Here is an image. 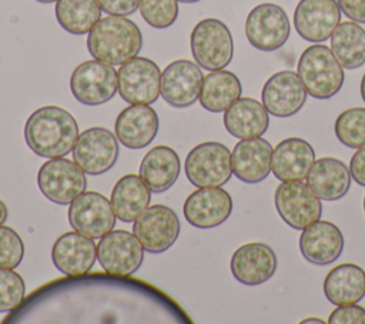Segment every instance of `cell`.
Returning <instances> with one entry per match:
<instances>
[{
  "instance_id": "8fae6325",
  "label": "cell",
  "mask_w": 365,
  "mask_h": 324,
  "mask_svg": "<svg viewBox=\"0 0 365 324\" xmlns=\"http://www.w3.org/2000/svg\"><path fill=\"white\" fill-rule=\"evenodd\" d=\"M118 93L130 104H151L160 96L161 71L147 57H133L117 71Z\"/></svg>"
},
{
  "instance_id": "836d02e7",
  "label": "cell",
  "mask_w": 365,
  "mask_h": 324,
  "mask_svg": "<svg viewBox=\"0 0 365 324\" xmlns=\"http://www.w3.org/2000/svg\"><path fill=\"white\" fill-rule=\"evenodd\" d=\"M138 10L147 24L154 29H165L178 17V0H140Z\"/></svg>"
},
{
  "instance_id": "484cf974",
  "label": "cell",
  "mask_w": 365,
  "mask_h": 324,
  "mask_svg": "<svg viewBox=\"0 0 365 324\" xmlns=\"http://www.w3.org/2000/svg\"><path fill=\"white\" fill-rule=\"evenodd\" d=\"M349 167L344 161L334 157H322L315 160L307 174V184L324 201H335L342 198L351 187Z\"/></svg>"
},
{
  "instance_id": "cb8c5ba5",
  "label": "cell",
  "mask_w": 365,
  "mask_h": 324,
  "mask_svg": "<svg viewBox=\"0 0 365 324\" xmlns=\"http://www.w3.org/2000/svg\"><path fill=\"white\" fill-rule=\"evenodd\" d=\"M315 163L312 146L299 137L279 141L272 150L271 171L279 181H301Z\"/></svg>"
},
{
  "instance_id": "4fadbf2b",
  "label": "cell",
  "mask_w": 365,
  "mask_h": 324,
  "mask_svg": "<svg viewBox=\"0 0 365 324\" xmlns=\"http://www.w3.org/2000/svg\"><path fill=\"white\" fill-rule=\"evenodd\" d=\"M133 233L148 253H164L178 238L180 220L175 211L163 204L148 206L133 224Z\"/></svg>"
},
{
  "instance_id": "d6a6232c",
  "label": "cell",
  "mask_w": 365,
  "mask_h": 324,
  "mask_svg": "<svg viewBox=\"0 0 365 324\" xmlns=\"http://www.w3.org/2000/svg\"><path fill=\"white\" fill-rule=\"evenodd\" d=\"M336 138L349 148L365 147V107L344 110L335 120Z\"/></svg>"
},
{
  "instance_id": "5b68a950",
  "label": "cell",
  "mask_w": 365,
  "mask_h": 324,
  "mask_svg": "<svg viewBox=\"0 0 365 324\" xmlns=\"http://www.w3.org/2000/svg\"><path fill=\"white\" fill-rule=\"evenodd\" d=\"M184 171L195 187H221L232 176L231 151L217 141L197 144L187 154Z\"/></svg>"
},
{
  "instance_id": "8992f818",
  "label": "cell",
  "mask_w": 365,
  "mask_h": 324,
  "mask_svg": "<svg viewBox=\"0 0 365 324\" xmlns=\"http://www.w3.org/2000/svg\"><path fill=\"white\" fill-rule=\"evenodd\" d=\"M74 98L86 106H98L111 100L118 91L117 71L113 64L87 60L78 64L70 77Z\"/></svg>"
},
{
  "instance_id": "52a82bcc",
  "label": "cell",
  "mask_w": 365,
  "mask_h": 324,
  "mask_svg": "<svg viewBox=\"0 0 365 324\" xmlns=\"http://www.w3.org/2000/svg\"><path fill=\"white\" fill-rule=\"evenodd\" d=\"M41 194L56 204H70L86 191L87 178L83 168L64 157L48 158L37 173Z\"/></svg>"
},
{
  "instance_id": "ac0fdd59",
  "label": "cell",
  "mask_w": 365,
  "mask_h": 324,
  "mask_svg": "<svg viewBox=\"0 0 365 324\" xmlns=\"http://www.w3.org/2000/svg\"><path fill=\"white\" fill-rule=\"evenodd\" d=\"M307 94L298 73L282 70L265 81L261 100L269 114L275 117H291L304 107Z\"/></svg>"
},
{
  "instance_id": "f1b7e54d",
  "label": "cell",
  "mask_w": 365,
  "mask_h": 324,
  "mask_svg": "<svg viewBox=\"0 0 365 324\" xmlns=\"http://www.w3.org/2000/svg\"><path fill=\"white\" fill-rule=\"evenodd\" d=\"M110 201L115 217L131 223L148 207L151 188L140 176L125 174L114 184Z\"/></svg>"
},
{
  "instance_id": "6da1fadb",
  "label": "cell",
  "mask_w": 365,
  "mask_h": 324,
  "mask_svg": "<svg viewBox=\"0 0 365 324\" xmlns=\"http://www.w3.org/2000/svg\"><path fill=\"white\" fill-rule=\"evenodd\" d=\"M78 124L64 108L44 106L30 114L24 126L29 148L40 157H66L78 138Z\"/></svg>"
},
{
  "instance_id": "2e32d148",
  "label": "cell",
  "mask_w": 365,
  "mask_h": 324,
  "mask_svg": "<svg viewBox=\"0 0 365 324\" xmlns=\"http://www.w3.org/2000/svg\"><path fill=\"white\" fill-rule=\"evenodd\" d=\"M339 20L341 9L336 0H299L294 11L297 33L311 43L328 40Z\"/></svg>"
},
{
  "instance_id": "9c48e42d",
  "label": "cell",
  "mask_w": 365,
  "mask_h": 324,
  "mask_svg": "<svg viewBox=\"0 0 365 324\" xmlns=\"http://www.w3.org/2000/svg\"><path fill=\"white\" fill-rule=\"evenodd\" d=\"M97 258L107 274L127 277L143 264L144 247L134 233L111 230L97 244Z\"/></svg>"
},
{
  "instance_id": "b9f144b4",
  "label": "cell",
  "mask_w": 365,
  "mask_h": 324,
  "mask_svg": "<svg viewBox=\"0 0 365 324\" xmlns=\"http://www.w3.org/2000/svg\"><path fill=\"white\" fill-rule=\"evenodd\" d=\"M301 323H302V324H308V323H318V324H322L324 320H321V318H318V317H311V318H304Z\"/></svg>"
},
{
  "instance_id": "7bdbcfd3",
  "label": "cell",
  "mask_w": 365,
  "mask_h": 324,
  "mask_svg": "<svg viewBox=\"0 0 365 324\" xmlns=\"http://www.w3.org/2000/svg\"><path fill=\"white\" fill-rule=\"evenodd\" d=\"M361 96H362V100L365 101V73H364L362 80H361Z\"/></svg>"
},
{
  "instance_id": "8d00e7d4",
  "label": "cell",
  "mask_w": 365,
  "mask_h": 324,
  "mask_svg": "<svg viewBox=\"0 0 365 324\" xmlns=\"http://www.w3.org/2000/svg\"><path fill=\"white\" fill-rule=\"evenodd\" d=\"M329 324H365V308L355 304L338 305L328 318Z\"/></svg>"
},
{
  "instance_id": "7a4b0ae2",
  "label": "cell",
  "mask_w": 365,
  "mask_h": 324,
  "mask_svg": "<svg viewBox=\"0 0 365 324\" xmlns=\"http://www.w3.org/2000/svg\"><path fill=\"white\" fill-rule=\"evenodd\" d=\"M143 47L138 26L125 16L108 14L100 19L87 36L88 53L110 64H123L135 57Z\"/></svg>"
},
{
  "instance_id": "ba28073f",
  "label": "cell",
  "mask_w": 365,
  "mask_h": 324,
  "mask_svg": "<svg viewBox=\"0 0 365 324\" xmlns=\"http://www.w3.org/2000/svg\"><path fill=\"white\" fill-rule=\"evenodd\" d=\"M274 204L282 221L295 230H304L322 216L321 198L302 181H281Z\"/></svg>"
},
{
  "instance_id": "277c9868",
  "label": "cell",
  "mask_w": 365,
  "mask_h": 324,
  "mask_svg": "<svg viewBox=\"0 0 365 324\" xmlns=\"http://www.w3.org/2000/svg\"><path fill=\"white\" fill-rule=\"evenodd\" d=\"M191 53L195 63L205 70L225 69L234 54V43L230 29L218 19L198 21L190 36Z\"/></svg>"
},
{
  "instance_id": "7c38bea8",
  "label": "cell",
  "mask_w": 365,
  "mask_h": 324,
  "mask_svg": "<svg viewBox=\"0 0 365 324\" xmlns=\"http://www.w3.org/2000/svg\"><path fill=\"white\" fill-rule=\"evenodd\" d=\"M120 154L118 138L108 128L90 127L78 134L73 148L74 161L84 173L98 176L117 163Z\"/></svg>"
},
{
  "instance_id": "f546056e",
  "label": "cell",
  "mask_w": 365,
  "mask_h": 324,
  "mask_svg": "<svg viewBox=\"0 0 365 324\" xmlns=\"http://www.w3.org/2000/svg\"><path fill=\"white\" fill-rule=\"evenodd\" d=\"M241 81L232 71L215 70L204 77L198 100L207 111L221 113L241 97Z\"/></svg>"
},
{
  "instance_id": "60d3db41",
  "label": "cell",
  "mask_w": 365,
  "mask_h": 324,
  "mask_svg": "<svg viewBox=\"0 0 365 324\" xmlns=\"http://www.w3.org/2000/svg\"><path fill=\"white\" fill-rule=\"evenodd\" d=\"M7 216H9L7 207H6V204L0 200V224H4V221L7 220Z\"/></svg>"
},
{
  "instance_id": "ffe728a7",
  "label": "cell",
  "mask_w": 365,
  "mask_h": 324,
  "mask_svg": "<svg viewBox=\"0 0 365 324\" xmlns=\"http://www.w3.org/2000/svg\"><path fill=\"white\" fill-rule=\"evenodd\" d=\"M97 258V245L93 238L78 231L61 234L53 248L51 260L58 271L70 277L87 274Z\"/></svg>"
},
{
  "instance_id": "e0dca14e",
  "label": "cell",
  "mask_w": 365,
  "mask_h": 324,
  "mask_svg": "<svg viewBox=\"0 0 365 324\" xmlns=\"http://www.w3.org/2000/svg\"><path fill=\"white\" fill-rule=\"evenodd\" d=\"M232 211V198L221 187H198L184 201L185 220L197 228L221 226Z\"/></svg>"
},
{
  "instance_id": "3957f363",
  "label": "cell",
  "mask_w": 365,
  "mask_h": 324,
  "mask_svg": "<svg viewBox=\"0 0 365 324\" xmlns=\"http://www.w3.org/2000/svg\"><path fill=\"white\" fill-rule=\"evenodd\" d=\"M297 73L307 93L318 100L335 96L344 84V67L328 46L312 44L307 47L299 60Z\"/></svg>"
},
{
  "instance_id": "30bf717a",
  "label": "cell",
  "mask_w": 365,
  "mask_h": 324,
  "mask_svg": "<svg viewBox=\"0 0 365 324\" xmlns=\"http://www.w3.org/2000/svg\"><path fill=\"white\" fill-rule=\"evenodd\" d=\"M289 31L291 26L285 10L274 3L255 6L245 20L247 40L261 51H274L282 47Z\"/></svg>"
},
{
  "instance_id": "d4e9b609",
  "label": "cell",
  "mask_w": 365,
  "mask_h": 324,
  "mask_svg": "<svg viewBox=\"0 0 365 324\" xmlns=\"http://www.w3.org/2000/svg\"><path fill=\"white\" fill-rule=\"evenodd\" d=\"M269 113L262 101L240 97L224 111L227 131L240 140L261 137L269 124Z\"/></svg>"
},
{
  "instance_id": "1f68e13d",
  "label": "cell",
  "mask_w": 365,
  "mask_h": 324,
  "mask_svg": "<svg viewBox=\"0 0 365 324\" xmlns=\"http://www.w3.org/2000/svg\"><path fill=\"white\" fill-rule=\"evenodd\" d=\"M56 19L70 34H86L100 20L101 7L97 0H57Z\"/></svg>"
},
{
  "instance_id": "603a6c76",
  "label": "cell",
  "mask_w": 365,
  "mask_h": 324,
  "mask_svg": "<svg viewBox=\"0 0 365 324\" xmlns=\"http://www.w3.org/2000/svg\"><path fill=\"white\" fill-rule=\"evenodd\" d=\"M272 147L262 138L240 140L231 151V166L234 176L248 184H255L271 173Z\"/></svg>"
},
{
  "instance_id": "9a60e30c",
  "label": "cell",
  "mask_w": 365,
  "mask_h": 324,
  "mask_svg": "<svg viewBox=\"0 0 365 324\" xmlns=\"http://www.w3.org/2000/svg\"><path fill=\"white\" fill-rule=\"evenodd\" d=\"M202 80L204 76L197 63L175 60L161 73L160 94L170 106L184 108L198 100Z\"/></svg>"
},
{
  "instance_id": "5bb4252c",
  "label": "cell",
  "mask_w": 365,
  "mask_h": 324,
  "mask_svg": "<svg viewBox=\"0 0 365 324\" xmlns=\"http://www.w3.org/2000/svg\"><path fill=\"white\" fill-rule=\"evenodd\" d=\"M111 201L97 191H83L68 206L70 226L91 238H101L115 226Z\"/></svg>"
},
{
  "instance_id": "d6986e66",
  "label": "cell",
  "mask_w": 365,
  "mask_h": 324,
  "mask_svg": "<svg viewBox=\"0 0 365 324\" xmlns=\"http://www.w3.org/2000/svg\"><path fill=\"white\" fill-rule=\"evenodd\" d=\"M277 254L265 243L254 241L238 247L231 257V273L245 285L267 283L277 271Z\"/></svg>"
},
{
  "instance_id": "e575fe53",
  "label": "cell",
  "mask_w": 365,
  "mask_h": 324,
  "mask_svg": "<svg viewBox=\"0 0 365 324\" xmlns=\"http://www.w3.org/2000/svg\"><path fill=\"white\" fill-rule=\"evenodd\" d=\"M26 295L24 280L13 268H0V313H9L23 303Z\"/></svg>"
},
{
  "instance_id": "d590c367",
  "label": "cell",
  "mask_w": 365,
  "mask_h": 324,
  "mask_svg": "<svg viewBox=\"0 0 365 324\" xmlns=\"http://www.w3.org/2000/svg\"><path fill=\"white\" fill-rule=\"evenodd\" d=\"M24 257L21 237L11 227L0 224V268H16Z\"/></svg>"
},
{
  "instance_id": "7402d4cb",
  "label": "cell",
  "mask_w": 365,
  "mask_h": 324,
  "mask_svg": "<svg viewBox=\"0 0 365 324\" xmlns=\"http://www.w3.org/2000/svg\"><path fill=\"white\" fill-rule=\"evenodd\" d=\"M158 116L148 104H130L115 118L114 130L118 141L128 148L148 146L158 133Z\"/></svg>"
},
{
  "instance_id": "bcb514c9",
  "label": "cell",
  "mask_w": 365,
  "mask_h": 324,
  "mask_svg": "<svg viewBox=\"0 0 365 324\" xmlns=\"http://www.w3.org/2000/svg\"><path fill=\"white\" fill-rule=\"evenodd\" d=\"M364 211H365V197H364Z\"/></svg>"
},
{
  "instance_id": "74e56055",
  "label": "cell",
  "mask_w": 365,
  "mask_h": 324,
  "mask_svg": "<svg viewBox=\"0 0 365 324\" xmlns=\"http://www.w3.org/2000/svg\"><path fill=\"white\" fill-rule=\"evenodd\" d=\"M101 10L113 16H128L138 9L140 0H97Z\"/></svg>"
},
{
  "instance_id": "83f0119b",
  "label": "cell",
  "mask_w": 365,
  "mask_h": 324,
  "mask_svg": "<svg viewBox=\"0 0 365 324\" xmlns=\"http://www.w3.org/2000/svg\"><path fill=\"white\" fill-rule=\"evenodd\" d=\"M324 294L334 305L355 304L365 297V271L352 263L334 267L324 280Z\"/></svg>"
},
{
  "instance_id": "44dd1931",
  "label": "cell",
  "mask_w": 365,
  "mask_h": 324,
  "mask_svg": "<svg viewBox=\"0 0 365 324\" xmlns=\"http://www.w3.org/2000/svg\"><path fill=\"white\" fill-rule=\"evenodd\" d=\"M299 250L307 261L315 265H328L342 254V231L331 221L318 220L302 230Z\"/></svg>"
},
{
  "instance_id": "f35d334b",
  "label": "cell",
  "mask_w": 365,
  "mask_h": 324,
  "mask_svg": "<svg viewBox=\"0 0 365 324\" xmlns=\"http://www.w3.org/2000/svg\"><path fill=\"white\" fill-rule=\"evenodd\" d=\"M341 11L356 23H365V0H336Z\"/></svg>"
},
{
  "instance_id": "4dcf8cb0",
  "label": "cell",
  "mask_w": 365,
  "mask_h": 324,
  "mask_svg": "<svg viewBox=\"0 0 365 324\" xmlns=\"http://www.w3.org/2000/svg\"><path fill=\"white\" fill-rule=\"evenodd\" d=\"M331 50L344 69L365 64V29L356 21L339 23L331 34Z\"/></svg>"
},
{
  "instance_id": "f6af8a7d",
  "label": "cell",
  "mask_w": 365,
  "mask_h": 324,
  "mask_svg": "<svg viewBox=\"0 0 365 324\" xmlns=\"http://www.w3.org/2000/svg\"><path fill=\"white\" fill-rule=\"evenodd\" d=\"M178 1H182V3H197L200 0H178Z\"/></svg>"
},
{
  "instance_id": "4316f807",
  "label": "cell",
  "mask_w": 365,
  "mask_h": 324,
  "mask_svg": "<svg viewBox=\"0 0 365 324\" xmlns=\"http://www.w3.org/2000/svg\"><path fill=\"white\" fill-rule=\"evenodd\" d=\"M180 157L168 146H155L145 153L140 163V177L154 193H164L174 186L180 176Z\"/></svg>"
},
{
  "instance_id": "ee69618b",
  "label": "cell",
  "mask_w": 365,
  "mask_h": 324,
  "mask_svg": "<svg viewBox=\"0 0 365 324\" xmlns=\"http://www.w3.org/2000/svg\"><path fill=\"white\" fill-rule=\"evenodd\" d=\"M38 3H53V1H57V0H36Z\"/></svg>"
},
{
  "instance_id": "ab89813d",
  "label": "cell",
  "mask_w": 365,
  "mask_h": 324,
  "mask_svg": "<svg viewBox=\"0 0 365 324\" xmlns=\"http://www.w3.org/2000/svg\"><path fill=\"white\" fill-rule=\"evenodd\" d=\"M349 173L355 183L365 187V147L358 148L349 163Z\"/></svg>"
}]
</instances>
